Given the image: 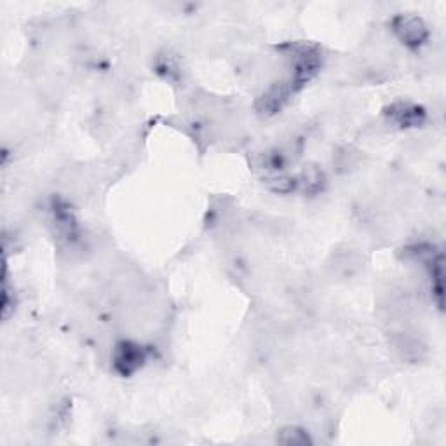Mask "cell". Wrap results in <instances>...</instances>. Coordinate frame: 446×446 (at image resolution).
<instances>
[{"label": "cell", "instance_id": "1", "mask_svg": "<svg viewBox=\"0 0 446 446\" xmlns=\"http://www.w3.org/2000/svg\"><path fill=\"white\" fill-rule=\"evenodd\" d=\"M396 37L408 47H419L427 38V27L420 17L412 14H401L392 21Z\"/></svg>", "mask_w": 446, "mask_h": 446}, {"label": "cell", "instance_id": "2", "mask_svg": "<svg viewBox=\"0 0 446 446\" xmlns=\"http://www.w3.org/2000/svg\"><path fill=\"white\" fill-rule=\"evenodd\" d=\"M145 361L142 347L133 342H121L114 350V364L122 375H129L138 370Z\"/></svg>", "mask_w": 446, "mask_h": 446}, {"label": "cell", "instance_id": "3", "mask_svg": "<svg viewBox=\"0 0 446 446\" xmlns=\"http://www.w3.org/2000/svg\"><path fill=\"white\" fill-rule=\"evenodd\" d=\"M387 117L392 124L399 126V128H413V126L422 124L426 114L417 105L408 103V101H399V103H394L389 108Z\"/></svg>", "mask_w": 446, "mask_h": 446}, {"label": "cell", "instance_id": "4", "mask_svg": "<svg viewBox=\"0 0 446 446\" xmlns=\"http://www.w3.org/2000/svg\"><path fill=\"white\" fill-rule=\"evenodd\" d=\"M300 185L302 191L305 194H318L322 191V185H325V173L321 171V168L314 166V164H309L304 168V171L300 173V178L297 181Z\"/></svg>", "mask_w": 446, "mask_h": 446}, {"label": "cell", "instance_id": "5", "mask_svg": "<svg viewBox=\"0 0 446 446\" xmlns=\"http://www.w3.org/2000/svg\"><path fill=\"white\" fill-rule=\"evenodd\" d=\"M277 441L283 445H309L311 443V438H309L307 433H304L302 429H297V427H286V429L281 431L277 434Z\"/></svg>", "mask_w": 446, "mask_h": 446}, {"label": "cell", "instance_id": "6", "mask_svg": "<svg viewBox=\"0 0 446 446\" xmlns=\"http://www.w3.org/2000/svg\"><path fill=\"white\" fill-rule=\"evenodd\" d=\"M265 184L276 194H288L295 188L297 180L291 177H284V174H272V177L265 178Z\"/></svg>", "mask_w": 446, "mask_h": 446}, {"label": "cell", "instance_id": "7", "mask_svg": "<svg viewBox=\"0 0 446 446\" xmlns=\"http://www.w3.org/2000/svg\"><path fill=\"white\" fill-rule=\"evenodd\" d=\"M357 163H359V154L350 149L340 150L335 156V166L339 171H350L357 166Z\"/></svg>", "mask_w": 446, "mask_h": 446}]
</instances>
